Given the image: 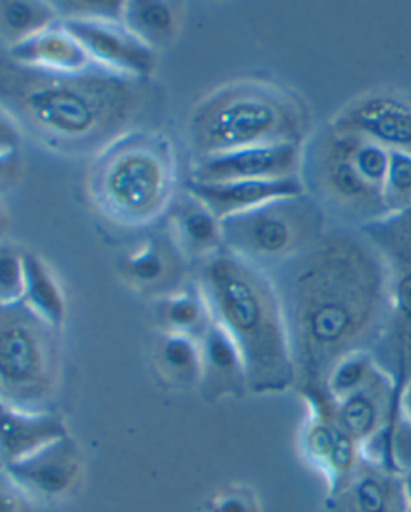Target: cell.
<instances>
[{
  "mask_svg": "<svg viewBox=\"0 0 411 512\" xmlns=\"http://www.w3.org/2000/svg\"><path fill=\"white\" fill-rule=\"evenodd\" d=\"M185 193L204 204L222 222L227 217L257 208L269 201L306 195L301 177L277 180H233V182H185Z\"/></svg>",
  "mask_w": 411,
  "mask_h": 512,
  "instance_id": "16",
  "label": "cell"
},
{
  "mask_svg": "<svg viewBox=\"0 0 411 512\" xmlns=\"http://www.w3.org/2000/svg\"><path fill=\"white\" fill-rule=\"evenodd\" d=\"M5 60L34 70L79 73L94 66L81 42L62 25V20L44 33L5 50Z\"/></svg>",
  "mask_w": 411,
  "mask_h": 512,
  "instance_id": "22",
  "label": "cell"
},
{
  "mask_svg": "<svg viewBox=\"0 0 411 512\" xmlns=\"http://www.w3.org/2000/svg\"><path fill=\"white\" fill-rule=\"evenodd\" d=\"M68 435H71L70 427L58 411L21 410L2 403V464L25 460Z\"/></svg>",
  "mask_w": 411,
  "mask_h": 512,
  "instance_id": "18",
  "label": "cell"
},
{
  "mask_svg": "<svg viewBox=\"0 0 411 512\" xmlns=\"http://www.w3.org/2000/svg\"><path fill=\"white\" fill-rule=\"evenodd\" d=\"M362 230L381 252L391 283V318L373 354L402 391L411 378V209Z\"/></svg>",
  "mask_w": 411,
  "mask_h": 512,
  "instance_id": "9",
  "label": "cell"
},
{
  "mask_svg": "<svg viewBox=\"0 0 411 512\" xmlns=\"http://www.w3.org/2000/svg\"><path fill=\"white\" fill-rule=\"evenodd\" d=\"M403 479V493H405V512H411V471L405 472Z\"/></svg>",
  "mask_w": 411,
  "mask_h": 512,
  "instance_id": "34",
  "label": "cell"
},
{
  "mask_svg": "<svg viewBox=\"0 0 411 512\" xmlns=\"http://www.w3.org/2000/svg\"><path fill=\"white\" fill-rule=\"evenodd\" d=\"M204 512H262L261 500L253 488L228 484L217 488L206 498Z\"/></svg>",
  "mask_w": 411,
  "mask_h": 512,
  "instance_id": "31",
  "label": "cell"
},
{
  "mask_svg": "<svg viewBox=\"0 0 411 512\" xmlns=\"http://www.w3.org/2000/svg\"><path fill=\"white\" fill-rule=\"evenodd\" d=\"M307 415L299 434V448L307 463L322 474L328 495L338 493L359 468L360 443L344 431L334 416V403L323 391L299 394Z\"/></svg>",
  "mask_w": 411,
  "mask_h": 512,
  "instance_id": "10",
  "label": "cell"
},
{
  "mask_svg": "<svg viewBox=\"0 0 411 512\" xmlns=\"http://www.w3.org/2000/svg\"><path fill=\"white\" fill-rule=\"evenodd\" d=\"M31 503L25 493L13 484L9 477L2 474L0 484V512H31Z\"/></svg>",
  "mask_w": 411,
  "mask_h": 512,
  "instance_id": "32",
  "label": "cell"
},
{
  "mask_svg": "<svg viewBox=\"0 0 411 512\" xmlns=\"http://www.w3.org/2000/svg\"><path fill=\"white\" fill-rule=\"evenodd\" d=\"M328 227L325 211L309 193L280 198L222 220L224 249L273 273L309 249Z\"/></svg>",
  "mask_w": 411,
  "mask_h": 512,
  "instance_id": "8",
  "label": "cell"
},
{
  "mask_svg": "<svg viewBox=\"0 0 411 512\" xmlns=\"http://www.w3.org/2000/svg\"><path fill=\"white\" fill-rule=\"evenodd\" d=\"M62 25L81 42L94 65L140 81L155 70V49L135 36L123 21L62 18Z\"/></svg>",
  "mask_w": 411,
  "mask_h": 512,
  "instance_id": "13",
  "label": "cell"
},
{
  "mask_svg": "<svg viewBox=\"0 0 411 512\" xmlns=\"http://www.w3.org/2000/svg\"><path fill=\"white\" fill-rule=\"evenodd\" d=\"M151 363L158 378L174 391L200 389L203 376L201 344L179 334L158 333L151 350Z\"/></svg>",
  "mask_w": 411,
  "mask_h": 512,
  "instance_id": "24",
  "label": "cell"
},
{
  "mask_svg": "<svg viewBox=\"0 0 411 512\" xmlns=\"http://www.w3.org/2000/svg\"><path fill=\"white\" fill-rule=\"evenodd\" d=\"M25 294L23 304L62 331L66 318V297L52 267L33 252H25Z\"/></svg>",
  "mask_w": 411,
  "mask_h": 512,
  "instance_id": "25",
  "label": "cell"
},
{
  "mask_svg": "<svg viewBox=\"0 0 411 512\" xmlns=\"http://www.w3.org/2000/svg\"><path fill=\"white\" fill-rule=\"evenodd\" d=\"M166 232L193 269L224 251L222 222L188 193L167 212Z\"/></svg>",
  "mask_w": 411,
  "mask_h": 512,
  "instance_id": "21",
  "label": "cell"
},
{
  "mask_svg": "<svg viewBox=\"0 0 411 512\" xmlns=\"http://www.w3.org/2000/svg\"><path fill=\"white\" fill-rule=\"evenodd\" d=\"M192 267L166 230L145 236L118 262L119 277L124 283L155 301L184 288L192 280Z\"/></svg>",
  "mask_w": 411,
  "mask_h": 512,
  "instance_id": "14",
  "label": "cell"
},
{
  "mask_svg": "<svg viewBox=\"0 0 411 512\" xmlns=\"http://www.w3.org/2000/svg\"><path fill=\"white\" fill-rule=\"evenodd\" d=\"M60 334L23 302L0 305V395L21 410H53L62 381Z\"/></svg>",
  "mask_w": 411,
  "mask_h": 512,
  "instance_id": "7",
  "label": "cell"
},
{
  "mask_svg": "<svg viewBox=\"0 0 411 512\" xmlns=\"http://www.w3.org/2000/svg\"><path fill=\"white\" fill-rule=\"evenodd\" d=\"M0 97L4 114L47 147L81 155L102 153L131 132L145 105V86L98 65L79 73H52L4 58Z\"/></svg>",
  "mask_w": 411,
  "mask_h": 512,
  "instance_id": "2",
  "label": "cell"
},
{
  "mask_svg": "<svg viewBox=\"0 0 411 512\" xmlns=\"http://www.w3.org/2000/svg\"><path fill=\"white\" fill-rule=\"evenodd\" d=\"M60 21L53 2L4 0L0 2V33L7 49L28 41Z\"/></svg>",
  "mask_w": 411,
  "mask_h": 512,
  "instance_id": "27",
  "label": "cell"
},
{
  "mask_svg": "<svg viewBox=\"0 0 411 512\" xmlns=\"http://www.w3.org/2000/svg\"><path fill=\"white\" fill-rule=\"evenodd\" d=\"M387 216L411 209V156L391 151V163L384 183Z\"/></svg>",
  "mask_w": 411,
  "mask_h": 512,
  "instance_id": "29",
  "label": "cell"
},
{
  "mask_svg": "<svg viewBox=\"0 0 411 512\" xmlns=\"http://www.w3.org/2000/svg\"><path fill=\"white\" fill-rule=\"evenodd\" d=\"M309 114L288 90L241 81L217 89L192 114L193 161L272 143L307 142Z\"/></svg>",
  "mask_w": 411,
  "mask_h": 512,
  "instance_id": "5",
  "label": "cell"
},
{
  "mask_svg": "<svg viewBox=\"0 0 411 512\" xmlns=\"http://www.w3.org/2000/svg\"><path fill=\"white\" fill-rule=\"evenodd\" d=\"M331 122L411 156V97L402 90H370L347 103Z\"/></svg>",
  "mask_w": 411,
  "mask_h": 512,
  "instance_id": "12",
  "label": "cell"
},
{
  "mask_svg": "<svg viewBox=\"0 0 411 512\" xmlns=\"http://www.w3.org/2000/svg\"><path fill=\"white\" fill-rule=\"evenodd\" d=\"M399 408L402 415L411 423V378L403 384L399 394Z\"/></svg>",
  "mask_w": 411,
  "mask_h": 512,
  "instance_id": "33",
  "label": "cell"
},
{
  "mask_svg": "<svg viewBox=\"0 0 411 512\" xmlns=\"http://www.w3.org/2000/svg\"><path fill=\"white\" fill-rule=\"evenodd\" d=\"M200 344L203 376L198 391L203 400L214 405L251 394L245 358L219 323L214 322Z\"/></svg>",
  "mask_w": 411,
  "mask_h": 512,
  "instance_id": "17",
  "label": "cell"
},
{
  "mask_svg": "<svg viewBox=\"0 0 411 512\" xmlns=\"http://www.w3.org/2000/svg\"><path fill=\"white\" fill-rule=\"evenodd\" d=\"M391 151L328 122L307 139L301 179L330 224L363 228L386 219L384 183Z\"/></svg>",
  "mask_w": 411,
  "mask_h": 512,
  "instance_id": "4",
  "label": "cell"
},
{
  "mask_svg": "<svg viewBox=\"0 0 411 512\" xmlns=\"http://www.w3.org/2000/svg\"><path fill=\"white\" fill-rule=\"evenodd\" d=\"M2 474L31 501L62 503L79 492L86 474V458L78 440L68 435L25 460L2 464Z\"/></svg>",
  "mask_w": 411,
  "mask_h": 512,
  "instance_id": "11",
  "label": "cell"
},
{
  "mask_svg": "<svg viewBox=\"0 0 411 512\" xmlns=\"http://www.w3.org/2000/svg\"><path fill=\"white\" fill-rule=\"evenodd\" d=\"M25 251L2 244L0 249V305L17 304L25 294Z\"/></svg>",
  "mask_w": 411,
  "mask_h": 512,
  "instance_id": "30",
  "label": "cell"
},
{
  "mask_svg": "<svg viewBox=\"0 0 411 512\" xmlns=\"http://www.w3.org/2000/svg\"><path fill=\"white\" fill-rule=\"evenodd\" d=\"M214 320L245 358L249 392L280 395L296 389L298 373L285 312L272 275L220 251L193 270Z\"/></svg>",
  "mask_w": 411,
  "mask_h": 512,
  "instance_id": "3",
  "label": "cell"
},
{
  "mask_svg": "<svg viewBox=\"0 0 411 512\" xmlns=\"http://www.w3.org/2000/svg\"><path fill=\"white\" fill-rule=\"evenodd\" d=\"M383 366L371 350H359L341 358L326 376L325 392L333 402H341L359 392L375 378Z\"/></svg>",
  "mask_w": 411,
  "mask_h": 512,
  "instance_id": "28",
  "label": "cell"
},
{
  "mask_svg": "<svg viewBox=\"0 0 411 512\" xmlns=\"http://www.w3.org/2000/svg\"><path fill=\"white\" fill-rule=\"evenodd\" d=\"M285 312L294 392L323 391L346 355L375 352L391 318V283L383 256L362 228L330 224L298 257L270 273Z\"/></svg>",
  "mask_w": 411,
  "mask_h": 512,
  "instance_id": "1",
  "label": "cell"
},
{
  "mask_svg": "<svg viewBox=\"0 0 411 512\" xmlns=\"http://www.w3.org/2000/svg\"><path fill=\"white\" fill-rule=\"evenodd\" d=\"M325 506L326 512H405L402 476L362 460L347 484L326 496Z\"/></svg>",
  "mask_w": 411,
  "mask_h": 512,
  "instance_id": "19",
  "label": "cell"
},
{
  "mask_svg": "<svg viewBox=\"0 0 411 512\" xmlns=\"http://www.w3.org/2000/svg\"><path fill=\"white\" fill-rule=\"evenodd\" d=\"M153 317L158 333L179 334L196 341H201L216 322L195 275L184 288L155 301Z\"/></svg>",
  "mask_w": 411,
  "mask_h": 512,
  "instance_id": "23",
  "label": "cell"
},
{
  "mask_svg": "<svg viewBox=\"0 0 411 512\" xmlns=\"http://www.w3.org/2000/svg\"><path fill=\"white\" fill-rule=\"evenodd\" d=\"M177 183L174 148L163 135L131 131L98 155L90 193L114 224L140 228L167 216Z\"/></svg>",
  "mask_w": 411,
  "mask_h": 512,
  "instance_id": "6",
  "label": "cell"
},
{
  "mask_svg": "<svg viewBox=\"0 0 411 512\" xmlns=\"http://www.w3.org/2000/svg\"><path fill=\"white\" fill-rule=\"evenodd\" d=\"M399 394V384L394 376L386 368H381L359 392L341 402H333L334 416L344 431L363 443L391 419L399 407Z\"/></svg>",
  "mask_w": 411,
  "mask_h": 512,
  "instance_id": "20",
  "label": "cell"
},
{
  "mask_svg": "<svg viewBox=\"0 0 411 512\" xmlns=\"http://www.w3.org/2000/svg\"><path fill=\"white\" fill-rule=\"evenodd\" d=\"M123 23L151 49L166 45L179 29V4L140 0L124 4Z\"/></svg>",
  "mask_w": 411,
  "mask_h": 512,
  "instance_id": "26",
  "label": "cell"
},
{
  "mask_svg": "<svg viewBox=\"0 0 411 512\" xmlns=\"http://www.w3.org/2000/svg\"><path fill=\"white\" fill-rule=\"evenodd\" d=\"M304 145L306 143H272L193 161L188 179L216 183L301 177Z\"/></svg>",
  "mask_w": 411,
  "mask_h": 512,
  "instance_id": "15",
  "label": "cell"
}]
</instances>
